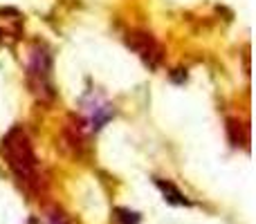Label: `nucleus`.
I'll return each mask as SVG.
<instances>
[{"mask_svg":"<svg viewBox=\"0 0 256 224\" xmlns=\"http://www.w3.org/2000/svg\"><path fill=\"white\" fill-rule=\"evenodd\" d=\"M81 106H84V112H86L84 121H86V126H88L90 132H97L99 128H102L104 123L110 121L112 114H115V108H112L110 103L97 92L86 94L84 101H81Z\"/></svg>","mask_w":256,"mask_h":224,"instance_id":"nucleus-4","label":"nucleus"},{"mask_svg":"<svg viewBox=\"0 0 256 224\" xmlns=\"http://www.w3.org/2000/svg\"><path fill=\"white\" fill-rule=\"evenodd\" d=\"M27 83L34 97L43 103L54 101V83H52V54L45 45H34L30 52V63H27Z\"/></svg>","mask_w":256,"mask_h":224,"instance_id":"nucleus-2","label":"nucleus"},{"mask_svg":"<svg viewBox=\"0 0 256 224\" xmlns=\"http://www.w3.org/2000/svg\"><path fill=\"white\" fill-rule=\"evenodd\" d=\"M126 45L142 58V63H144V65L150 67V70H155V67L162 63V56H164L162 47H160V43L155 40V36L150 34V31L130 29L126 34Z\"/></svg>","mask_w":256,"mask_h":224,"instance_id":"nucleus-3","label":"nucleus"},{"mask_svg":"<svg viewBox=\"0 0 256 224\" xmlns=\"http://www.w3.org/2000/svg\"><path fill=\"white\" fill-rule=\"evenodd\" d=\"M112 224H140V213L128 211V209H115Z\"/></svg>","mask_w":256,"mask_h":224,"instance_id":"nucleus-6","label":"nucleus"},{"mask_svg":"<svg viewBox=\"0 0 256 224\" xmlns=\"http://www.w3.org/2000/svg\"><path fill=\"white\" fill-rule=\"evenodd\" d=\"M155 186L162 191L164 200H166L168 204H176V207H189V204H191L189 200L184 198V193H182L176 184H171L168 180H160V177H155Z\"/></svg>","mask_w":256,"mask_h":224,"instance_id":"nucleus-5","label":"nucleus"},{"mask_svg":"<svg viewBox=\"0 0 256 224\" xmlns=\"http://www.w3.org/2000/svg\"><path fill=\"white\" fill-rule=\"evenodd\" d=\"M2 157L7 159L14 175L25 186H34L38 180V162H36L34 148L30 144V137L20 126H14L7 135L2 137Z\"/></svg>","mask_w":256,"mask_h":224,"instance_id":"nucleus-1","label":"nucleus"}]
</instances>
